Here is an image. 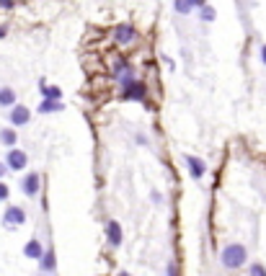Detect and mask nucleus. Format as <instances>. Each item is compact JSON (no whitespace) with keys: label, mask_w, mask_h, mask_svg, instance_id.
I'll return each mask as SVG.
<instances>
[{"label":"nucleus","mask_w":266,"mask_h":276,"mask_svg":"<svg viewBox=\"0 0 266 276\" xmlns=\"http://www.w3.org/2000/svg\"><path fill=\"white\" fill-rule=\"evenodd\" d=\"M261 62L266 65V44H264V47H261Z\"/></svg>","instance_id":"4be33fe9"},{"label":"nucleus","mask_w":266,"mask_h":276,"mask_svg":"<svg viewBox=\"0 0 266 276\" xmlns=\"http://www.w3.org/2000/svg\"><path fill=\"white\" fill-rule=\"evenodd\" d=\"M0 36H5V26H0Z\"/></svg>","instance_id":"393cba45"},{"label":"nucleus","mask_w":266,"mask_h":276,"mask_svg":"<svg viewBox=\"0 0 266 276\" xmlns=\"http://www.w3.org/2000/svg\"><path fill=\"white\" fill-rule=\"evenodd\" d=\"M41 93L47 96V98H52V101H60L62 98V90L60 88H52V85H41Z\"/></svg>","instance_id":"4468645a"},{"label":"nucleus","mask_w":266,"mask_h":276,"mask_svg":"<svg viewBox=\"0 0 266 276\" xmlns=\"http://www.w3.org/2000/svg\"><path fill=\"white\" fill-rule=\"evenodd\" d=\"M204 3H207V0H189L191 8H194V5H197V8H204Z\"/></svg>","instance_id":"aec40b11"},{"label":"nucleus","mask_w":266,"mask_h":276,"mask_svg":"<svg viewBox=\"0 0 266 276\" xmlns=\"http://www.w3.org/2000/svg\"><path fill=\"white\" fill-rule=\"evenodd\" d=\"M5 171H8V168H5V163H0V178L5 176Z\"/></svg>","instance_id":"5701e85b"},{"label":"nucleus","mask_w":266,"mask_h":276,"mask_svg":"<svg viewBox=\"0 0 266 276\" xmlns=\"http://www.w3.org/2000/svg\"><path fill=\"white\" fill-rule=\"evenodd\" d=\"M168 276H176V269H173V266H168Z\"/></svg>","instance_id":"b1692460"},{"label":"nucleus","mask_w":266,"mask_h":276,"mask_svg":"<svg viewBox=\"0 0 266 276\" xmlns=\"http://www.w3.org/2000/svg\"><path fill=\"white\" fill-rule=\"evenodd\" d=\"M23 222H26V212L21 207H8L5 209V214H3V225L5 227H18Z\"/></svg>","instance_id":"7ed1b4c3"},{"label":"nucleus","mask_w":266,"mask_h":276,"mask_svg":"<svg viewBox=\"0 0 266 276\" xmlns=\"http://www.w3.org/2000/svg\"><path fill=\"white\" fill-rule=\"evenodd\" d=\"M176 10H179V13H189L191 10L189 0H176Z\"/></svg>","instance_id":"dca6fc26"},{"label":"nucleus","mask_w":266,"mask_h":276,"mask_svg":"<svg viewBox=\"0 0 266 276\" xmlns=\"http://www.w3.org/2000/svg\"><path fill=\"white\" fill-rule=\"evenodd\" d=\"M246 258H248L246 245H238V243L228 245V248L220 253V261H223V266H225V269H241V266L246 264Z\"/></svg>","instance_id":"f257e3e1"},{"label":"nucleus","mask_w":266,"mask_h":276,"mask_svg":"<svg viewBox=\"0 0 266 276\" xmlns=\"http://www.w3.org/2000/svg\"><path fill=\"white\" fill-rule=\"evenodd\" d=\"M28 119H31V111H28L26 106H13V109H10V124L13 127L28 124Z\"/></svg>","instance_id":"39448f33"},{"label":"nucleus","mask_w":266,"mask_h":276,"mask_svg":"<svg viewBox=\"0 0 266 276\" xmlns=\"http://www.w3.org/2000/svg\"><path fill=\"white\" fill-rule=\"evenodd\" d=\"M65 106H62V101H52V98H44L41 101V106H39V114H49V111H62Z\"/></svg>","instance_id":"f8f14e48"},{"label":"nucleus","mask_w":266,"mask_h":276,"mask_svg":"<svg viewBox=\"0 0 266 276\" xmlns=\"http://www.w3.org/2000/svg\"><path fill=\"white\" fill-rule=\"evenodd\" d=\"M13 5V0H0V8H10Z\"/></svg>","instance_id":"412c9836"},{"label":"nucleus","mask_w":266,"mask_h":276,"mask_svg":"<svg viewBox=\"0 0 266 276\" xmlns=\"http://www.w3.org/2000/svg\"><path fill=\"white\" fill-rule=\"evenodd\" d=\"M39 183H41L39 173H28V176L21 181V191H23L26 196H36V191H39Z\"/></svg>","instance_id":"423d86ee"},{"label":"nucleus","mask_w":266,"mask_h":276,"mask_svg":"<svg viewBox=\"0 0 266 276\" xmlns=\"http://www.w3.org/2000/svg\"><path fill=\"white\" fill-rule=\"evenodd\" d=\"M106 235H109L111 248H119V245H122V227H119V222H109L106 225Z\"/></svg>","instance_id":"0eeeda50"},{"label":"nucleus","mask_w":266,"mask_h":276,"mask_svg":"<svg viewBox=\"0 0 266 276\" xmlns=\"http://www.w3.org/2000/svg\"><path fill=\"white\" fill-rule=\"evenodd\" d=\"M0 106H16V93L10 88H0Z\"/></svg>","instance_id":"ddd939ff"},{"label":"nucleus","mask_w":266,"mask_h":276,"mask_svg":"<svg viewBox=\"0 0 266 276\" xmlns=\"http://www.w3.org/2000/svg\"><path fill=\"white\" fill-rule=\"evenodd\" d=\"M122 90H124V96H127V98H145V83H135V80H129Z\"/></svg>","instance_id":"6e6552de"},{"label":"nucleus","mask_w":266,"mask_h":276,"mask_svg":"<svg viewBox=\"0 0 266 276\" xmlns=\"http://www.w3.org/2000/svg\"><path fill=\"white\" fill-rule=\"evenodd\" d=\"M26 163H28V158H26L23 150H16V147L8 150V155H5V168L8 171H23Z\"/></svg>","instance_id":"f03ea898"},{"label":"nucleus","mask_w":266,"mask_h":276,"mask_svg":"<svg viewBox=\"0 0 266 276\" xmlns=\"http://www.w3.org/2000/svg\"><path fill=\"white\" fill-rule=\"evenodd\" d=\"M251 276H266V269H264L261 264H256V266H251Z\"/></svg>","instance_id":"f3484780"},{"label":"nucleus","mask_w":266,"mask_h":276,"mask_svg":"<svg viewBox=\"0 0 266 276\" xmlns=\"http://www.w3.org/2000/svg\"><path fill=\"white\" fill-rule=\"evenodd\" d=\"M41 253H44V248H41L39 240H28V243H26V248H23V256H26V258H41Z\"/></svg>","instance_id":"9b49d317"},{"label":"nucleus","mask_w":266,"mask_h":276,"mask_svg":"<svg viewBox=\"0 0 266 276\" xmlns=\"http://www.w3.org/2000/svg\"><path fill=\"white\" fill-rule=\"evenodd\" d=\"M186 163H189V171H191V176H194V178H202V176H204V171H207L204 160H199V158H194V155H189Z\"/></svg>","instance_id":"1a4fd4ad"},{"label":"nucleus","mask_w":266,"mask_h":276,"mask_svg":"<svg viewBox=\"0 0 266 276\" xmlns=\"http://www.w3.org/2000/svg\"><path fill=\"white\" fill-rule=\"evenodd\" d=\"M39 261H41V271H44V274H52V271H54V266H57V261H54V251H44Z\"/></svg>","instance_id":"9d476101"},{"label":"nucleus","mask_w":266,"mask_h":276,"mask_svg":"<svg viewBox=\"0 0 266 276\" xmlns=\"http://www.w3.org/2000/svg\"><path fill=\"white\" fill-rule=\"evenodd\" d=\"M8 194H10V189L5 186L3 181H0V202H5V199H8Z\"/></svg>","instance_id":"6ab92c4d"},{"label":"nucleus","mask_w":266,"mask_h":276,"mask_svg":"<svg viewBox=\"0 0 266 276\" xmlns=\"http://www.w3.org/2000/svg\"><path fill=\"white\" fill-rule=\"evenodd\" d=\"M137 34H135V26L132 23H119L114 28V39L119 41V44H132V39H135Z\"/></svg>","instance_id":"20e7f679"},{"label":"nucleus","mask_w":266,"mask_h":276,"mask_svg":"<svg viewBox=\"0 0 266 276\" xmlns=\"http://www.w3.org/2000/svg\"><path fill=\"white\" fill-rule=\"evenodd\" d=\"M0 142L13 147V145H16V132H13V129H3V132H0Z\"/></svg>","instance_id":"2eb2a0df"},{"label":"nucleus","mask_w":266,"mask_h":276,"mask_svg":"<svg viewBox=\"0 0 266 276\" xmlns=\"http://www.w3.org/2000/svg\"><path fill=\"white\" fill-rule=\"evenodd\" d=\"M202 18H204V21H212V18H215V10L204 5V8H202Z\"/></svg>","instance_id":"a211bd4d"}]
</instances>
